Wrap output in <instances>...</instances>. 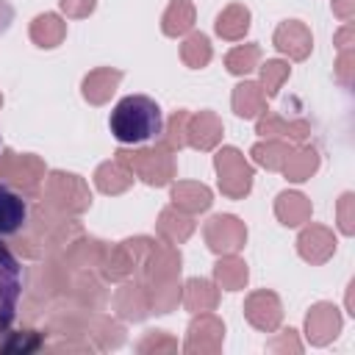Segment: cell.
Returning <instances> with one entry per match:
<instances>
[{"label":"cell","instance_id":"6da1fadb","mask_svg":"<svg viewBox=\"0 0 355 355\" xmlns=\"http://www.w3.org/2000/svg\"><path fill=\"white\" fill-rule=\"evenodd\" d=\"M108 128L119 144H150L164 133V111L147 94H125L114 105Z\"/></svg>","mask_w":355,"mask_h":355},{"label":"cell","instance_id":"7a4b0ae2","mask_svg":"<svg viewBox=\"0 0 355 355\" xmlns=\"http://www.w3.org/2000/svg\"><path fill=\"white\" fill-rule=\"evenodd\" d=\"M22 291H25V269L17 261V255L0 241V333L14 322Z\"/></svg>","mask_w":355,"mask_h":355},{"label":"cell","instance_id":"3957f363","mask_svg":"<svg viewBox=\"0 0 355 355\" xmlns=\"http://www.w3.org/2000/svg\"><path fill=\"white\" fill-rule=\"evenodd\" d=\"M28 219H31L28 197L17 186L0 180V239L22 233L28 227Z\"/></svg>","mask_w":355,"mask_h":355},{"label":"cell","instance_id":"277c9868","mask_svg":"<svg viewBox=\"0 0 355 355\" xmlns=\"http://www.w3.org/2000/svg\"><path fill=\"white\" fill-rule=\"evenodd\" d=\"M11 22H14V6L11 0H0V36L11 28Z\"/></svg>","mask_w":355,"mask_h":355},{"label":"cell","instance_id":"5b68a950","mask_svg":"<svg viewBox=\"0 0 355 355\" xmlns=\"http://www.w3.org/2000/svg\"><path fill=\"white\" fill-rule=\"evenodd\" d=\"M0 150H3V136H0Z\"/></svg>","mask_w":355,"mask_h":355}]
</instances>
